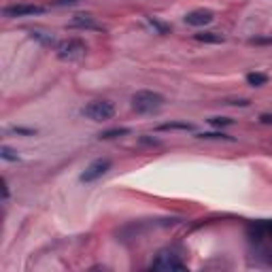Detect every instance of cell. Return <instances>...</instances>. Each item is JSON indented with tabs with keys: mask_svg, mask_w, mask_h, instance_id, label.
<instances>
[{
	"mask_svg": "<svg viewBox=\"0 0 272 272\" xmlns=\"http://www.w3.org/2000/svg\"><path fill=\"white\" fill-rule=\"evenodd\" d=\"M130 102L136 113H153L164 107V96L158 92H151V89H140V92H136L132 96Z\"/></svg>",
	"mask_w": 272,
	"mask_h": 272,
	"instance_id": "obj_1",
	"label": "cell"
},
{
	"mask_svg": "<svg viewBox=\"0 0 272 272\" xmlns=\"http://www.w3.org/2000/svg\"><path fill=\"white\" fill-rule=\"evenodd\" d=\"M85 54H87V45L81 38H64V41L55 45V55L64 62L81 60Z\"/></svg>",
	"mask_w": 272,
	"mask_h": 272,
	"instance_id": "obj_2",
	"label": "cell"
},
{
	"mask_svg": "<svg viewBox=\"0 0 272 272\" xmlns=\"http://www.w3.org/2000/svg\"><path fill=\"white\" fill-rule=\"evenodd\" d=\"M81 115H85L92 121H109L115 117V107L109 100H94L81 109Z\"/></svg>",
	"mask_w": 272,
	"mask_h": 272,
	"instance_id": "obj_3",
	"label": "cell"
},
{
	"mask_svg": "<svg viewBox=\"0 0 272 272\" xmlns=\"http://www.w3.org/2000/svg\"><path fill=\"white\" fill-rule=\"evenodd\" d=\"M151 270H164V272H172V270H185V264L181 262V257L172 251H160L158 257L151 262Z\"/></svg>",
	"mask_w": 272,
	"mask_h": 272,
	"instance_id": "obj_4",
	"label": "cell"
},
{
	"mask_svg": "<svg viewBox=\"0 0 272 272\" xmlns=\"http://www.w3.org/2000/svg\"><path fill=\"white\" fill-rule=\"evenodd\" d=\"M109 170H111V160H107V158L96 160V162H92V164L85 168V170H83L81 183H94V181H98V179L105 177Z\"/></svg>",
	"mask_w": 272,
	"mask_h": 272,
	"instance_id": "obj_5",
	"label": "cell"
},
{
	"mask_svg": "<svg viewBox=\"0 0 272 272\" xmlns=\"http://www.w3.org/2000/svg\"><path fill=\"white\" fill-rule=\"evenodd\" d=\"M45 13V6L41 4H11L2 9L4 17H30V15H41Z\"/></svg>",
	"mask_w": 272,
	"mask_h": 272,
	"instance_id": "obj_6",
	"label": "cell"
},
{
	"mask_svg": "<svg viewBox=\"0 0 272 272\" xmlns=\"http://www.w3.org/2000/svg\"><path fill=\"white\" fill-rule=\"evenodd\" d=\"M213 19H215V13H213L211 9H193L185 15V24L200 28V26H209Z\"/></svg>",
	"mask_w": 272,
	"mask_h": 272,
	"instance_id": "obj_7",
	"label": "cell"
},
{
	"mask_svg": "<svg viewBox=\"0 0 272 272\" xmlns=\"http://www.w3.org/2000/svg\"><path fill=\"white\" fill-rule=\"evenodd\" d=\"M70 28H81V30H102V24L96 22V17L85 15V13H79L68 22Z\"/></svg>",
	"mask_w": 272,
	"mask_h": 272,
	"instance_id": "obj_8",
	"label": "cell"
},
{
	"mask_svg": "<svg viewBox=\"0 0 272 272\" xmlns=\"http://www.w3.org/2000/svg\"><path fill=\"white\" fill-rule=\"evenodd\" d=\"M249 234L253 236V241H266L272 238V221H260L249 228Z\"/></svg>",
	"mask_w": 272,
	"mask_h": 272,
	"instance_id": "obj_9",
	"label": "cell"
},
{
	"mask_svg": "<svg viewBox=\"0 0 272 272\" xmlns=\"http://www.w3.org/2000/svg\"><path fill=\"white\" fill-rule=\"evenodd\" d=\"M193 38L200 43H213V45H219V43L225 41V38L221 34H217V32H198V34H193Z\"/></svg>",
	"mask_w": 272,
	"mask_h": 272,
	"instance_id": "obj_10",
	"label": "cell"
},
{
	"mask_svg": "<svg viewBox=\"0 0 272 272\" xmlns=\"http://www.w3.org/2000/svg\"><path fill=\"white\" fill-rule=\"evenodd\" d=\"M270 77L266 73H249L247 75V83L249 85H253V87H262V85H266Z\"/></svg>",
	"mask_w": 272,
	"mask_h": 272,
	"instance_id": "obj_11",
	"label": "cell"
},
{
	"mask_svg": "<svg viewBox=\"0 0 272 272\" xmlns=\"http://www.w3.org/2000/svg\"><path fill=\"white\" fill-rule=\"evenodd\" d=\"M160 130H193L191 124H185V121H170V124H162Z\"/></svg>",
	"mask_w": 272,
	"mask_h": 272,
	"instance_id": "obj_12",
	"label": "cell"
},
{
	"mask_svg": "<svg viewBox=\"0 0 272 272\" xmlns=\"http://www.w3.org/2000/svg\"><path fill=\"white\" fill-rule=\"evenodd\" d=\"M0 158H2L4 162H17V160H19V155H17L15 149H11V147L2 145V147H0Z\"/></svg>",
	"mask_w": 272,
	"mask_h": 272,
	"instance_id": "obj_13",
	"label": "cell"
},
{
	"mask_svg": "<svg viewBox=\"0 0 272 272\" xmlns=\"http://www.w3.org/2000/svg\"><path fill=\"white\" fill-rule=\"evenodd\" d=\"M128 132V128H115V130H107V132H102L98 138H102V140H109V138H117V136H126Z\"/></svg>",
	"mask_w": 272,
	"mask_h": 272,
	"instance_id": "obj_14",
	"label": "cell"
},
{
	"mask_svg": "<svg viewBox=\"0 0 272 272\" xmlns=\"http://www.w3.org/2000/svg\"><path fill=\"white\" fill-rule=\"evenodd\" d=\"M30 34H32V38H36L38 43L47 45V47H55V45H57V43H55V41H54V38H51L49 34H43V32H34V30H32Z\"/></svg>",
	"mask_w": 272,
	"mask_h": 272,
	"instance_id": "obj_15",
	"label": "cell"
},
{
	"mask_svg": "<svg viewBox=\"0 0 272 272\" xmlns=\"http://www.w3.org/2000/svg\"><path fill=\"white\" fill-rule=\"evenodd\" d=\"M198 138H223V140H232V136L223 134V132H202V134H198Z\"/></svg>",
	"mask_w": 272,
	"mask_h": 272,
	"instance_id": "obj_16",
	"label": "cell"
},
{
	"mask_svg": "<svg viewBox=\"0 0 272 272\" xmlns=\"http://www.w3.org/2000/svg\"><path fill=\"white\" fill-rule=\"evenodd\" d=\"M209 124L215 126V128H223V126H232V119H228V117H211Z\"/></svg>",
	"mask_w": 272,
	"mask_h": 272,
	"instance_id": "obj_17",
	"label": "cell"
},
{
	"mask_svg": "<svg viewBox=\"0 0 272 272\" xmlns=\"http://www.w3.org/2000/svg\"><path fill=\"white\" fill-rule=\"evenodd\" d=\"M6 134H22V136H32L34 130H30V128H9Z\"/></svg>",
	"mask_w": 272,
	"mask_h": 272,
	"instance_id": "obj_18",
	"label": "cell"
},
{
	"mask_svg": "<svg viewBox=\"0 0 272 272\" xmlns=\"http://www.w3.org/2000/svg\"><path fill=\"white\" fill-rule=\"evenodd\" d=\"M79 0H54L55 6H66V4H77Z\"/></svg>",
	"mask_w": 272,
	"mask_h": 272,
	"instance_id": "obj_19",
	"label": "cell"
},
{
	"mask_svg": "<svg viewBox=\"0 0 272 272\" xmlns=\"http://www.w3.org/2000/svg\"><path fill=\"white\" fill-rule=\"evenodd\" d=\"M260 121H262V124H272V113H262L260 115Z\"/></svg>",
	"mask_w": 272,
	"mask_h": 272,
	"instance_id": "obj_20",
	"label": "cell"
},
{
	"mask_svg": "<svg viewBox=\"0 0 272 272\" xmlns=\"http://www.w3.org/2000/svg\"><path fill=\"white\" fill-rule=\"evenodd\" d=\"M253 45H264V43H272V36H266V38H251Z\"/></svg>",
	"mask_w": 272,
	"mask_h": 272,
	"instance_id": "obj_21",
	"label": "cell"
}]
</instances>
